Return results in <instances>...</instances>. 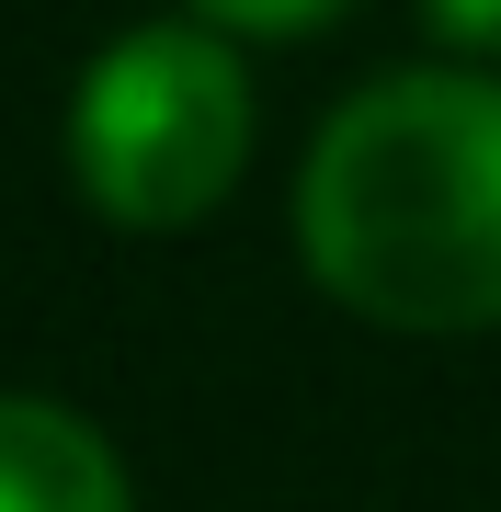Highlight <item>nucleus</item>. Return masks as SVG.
<instances>
[{"label": "nucleus", "instance_id": "f257e3e1", "mask_svg": "<svg viewBox=\"0 0 501 512\" xmlns=\"http://www.w3.org/2000/svg\"><path fill=\"white\" fill-rule=\"evenodd\" d=\"M297 251L376 330H501V80H365L297 171Z\"/></svg>", "mask_w": 501, "mask_h": 512}, {"label": "nucleus", "instance_id": "20e7f679", "mask_svg": "<svg viewBox=\"0 0 501 512\" xmlns=\"http://www.w3.org/2000/svg\"><path fill=\"white\" fill-rule=\"evenodd\" d=\"M205 23H228V35H319V23H342L353 0H194Z\"/></svg>", "mask_w": 501, "mask_h": 512}, {"label": "nucleus", "instance_id": "f03ea898", "mask_svg": "<svg viewBox=\"0 0 501 512\" xmlns=\"http://www.w3.org/2000/svg\"><path fill=\"white\" fill-rule=\"evenodd\" d=\"M251 160V80L228 57V23H149L114 35L80 69L69 171L114 228H194Z\"/></svg>", "mask_w": 501, "mask_h": 512}, {"label": "nucleus", "instance_id": "7ed1b4c3", "mask_svg": "<svg viewBox=\"0 0 501 512\" xmlns=\"http://www.w3.org/2000/svg\"><path fill=\"white\" fill-rule=\"evenodd\" d=\"M0 512H137L126 456L57 399H0Z\"/></svg>", "mask_w": 501, "mask_h": 512}, {"label": "nucleus", "instance_id": "39448f33", "mask_svg": "<svg viewBox=\"0 0 501 512\" xmlns=\"http://www.w3.org/2000/svg\"><path fill=\"white\" fill-rule=\"evenodd\" d=\"M433 23H445L456 46H479V57H501V0H422Z\"/></svg>", "mask_w": 501, "mask_h": 512}]
</instances>
